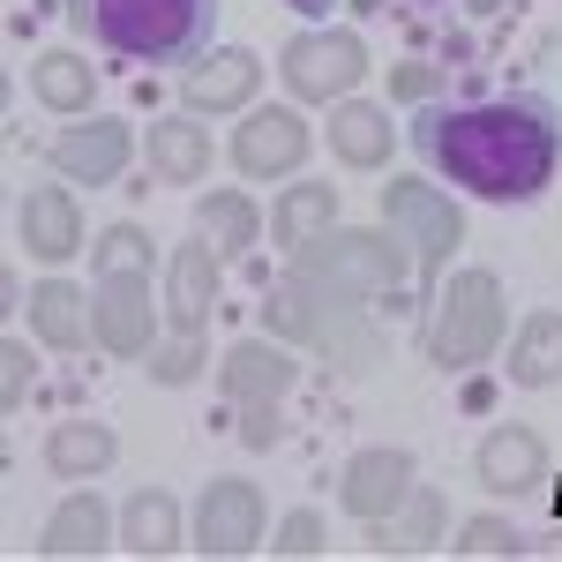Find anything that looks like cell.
<instances>
[{"label": "cell", "mask_w": 562, "mask_h": 562, "mask_svg": "<svg viewBox=\"0 0 562 562\" xmlns=\"http://www.w3.org/2000/svg\"><path fill=\"white\" fill-rule=\"evenodd\" d=\"M330 217H338V195H330L323 180H301V188L278 203V217H270V240H278V248H307V233L330 225Z\"/></svg>", "instance_id": "603a6c76"}, {"label": "cell", "mask_w": 562, "mask_h": 562, "mask_svg": "<svg viewBox=\"0 0 562 562\" xmlns=\"http://www.w3.org/2000/svg\"><path fill=\"white\" fill-rule=\"evenodd\" d=\"M113 450H121V442H113L105 420H60L53 442H45V465H53L60 480H83V473H105Z\"/></svg>", "instance_id": "2e32d148"}, {"label": "cell", "mask_w": 562, "mask_h": 562, "mask_svg": "<svg viewBox=\"0 0 562 562\" xmlns=\"http://www.w3.org/2000/svg\"><path fill=\"white\" fill-rule=\"evenodd\" d=\"M38 383V360H31V346L23 338H8V405H23V390Z\"/></svg>", "instance_id": "4316f807"}, {"label": "cell", "mask_w": 562, "mask_h": 562, "mask_svg": "<svg viewBox=\"0 0 562 562\" xmlns=\"http://www.w3.org/2000/svg\"><path fill=\"white\" fill-rule=\"evenodd\" d=\"M188 548H203V555H256L262 548V495L248 480H211Z\"/></svg>", "instance_id": "52a82bcc"}, {"label": "cell", "mask_w": 562, "mask_h": 562, "mask_svg": "<svg viewBox=\"0 0 562 562\" xmlns=\"http://www.w3.org/2000/svg\"><path fill=\"white\" fill-rule=\"evenodd\" d=\"M53 173L60 180H83V188H98V180H121V166H128V128L121 121H90V128H68L53 135Z\"/></svg>", "instance_id": "7c38bea8"}, {"label": "cell", "mask_w": 562, "mask_h": 562, "mask_svg": "<svg viewBox=\"0 0 562 562\" xmlns=\"http://www.w3.org/2000/svg\"><path fill=\"white\" fill-rule=\"evenodd\" d=\"M330 150H338L346 166H360V173H375V166L390 158L383 105H338V121H330Z\"/></svg>", "instance_id": "ffe728a7"}, {"label": "cell", "mask_w": 562, "mask_h": 562, "mask_svg": "<svg viewBox=\"0 0 562 562\" xmlns=\"http://www.w3.org/2000/svg\"><path fill=\"white\" fill-rule=\"evenodd\" d=\"M495 330H503V285L487 270H465L442 293V315H435V330H428V360L435 368H473L480 352L495 346Z\"/></svg>", "instance_id": "277c9868"}, {"label": "cell", "mask_w": 562, "mask_h": 562, "mask_svg": "<svg viewBox=\"0 0 562 562\" xmlns=\"http://www.w3.org/2000/svg\"><path fill=\"white\" fill-rule=\"evenodd\" d=\"M301 158H307V121H301V113H285V105L248 113L240 135H233V166H240L248 180H285Z\"/></svg>", "instance_id": "ba28073f"}, {"label": "cell", "mask_w": 562, "mask_h": 562, "mask_svg": "<svg viewBox=\"0 0 562 562\" xmlns=\"http://www.w3.org/2000/svg\"><path fill=\"white\" fill-rule=\"evenodd\" d=\"M195 225H203V240H217V256H248L262 240V217H256L248 195H203Z\"/></svg>", "instance_id": "44dd1931"}, {"label": "cell", "mask_w": 562, "mask_h": 562, "mask_svg": "<svg viewBox=\"0 0 562 562\" xmlns=\"http://www.w3.org/2000/svg\"><path fill=\"white\" fill-rule=\"evenodd\" d=\"M31 323H38V338L45 346H83V330H90V315H83V293L76 285H60V278H45L38 293H31Z\"/></svg>", "instance_id": "7402d4cb"}, {"label": "cell", "mask_w": 562, "mask_h": 562, "mask_svg": "<svg viewBox=\"0 0 562 562\" xmlns=\"http://www.w3.org/2000/svg\"><path fill=\"white\" fill-rule=\"evenodd\" d=\"M143 158H150V180L188 188V180L211 173V135H203V121L166 113V121H150V128H143Z\"/></svg>", "instance_id": "4fadbf2b"}, {"label": "cell", "mask_w": 562, "mask_h": 562, "mask_svg": "<svg viewBox=\"0 0 562 562\" xmlns=\"http://www.w3.org/2000/svg\"><path fill=\"white\" fill-rule=\"evenodd\" d=\"M211 301H217V248L188 240L173 256V330L180 338L150 360L158 383H188V375H195V338H203V323H211Z\"/></svg>", "instance_id": "5b68a950"}, {"label": "cell", "mask_w": 562, "mask_h": 562, "mask_svg": "<svg viewBox=\"0 0 562 562\" xmlns=\"http://www.w3.org/2000/svg\"><path fill=\"white\" fill-rule=\"evenodd\" d=\"M458 555H525V532L510 518H473L465 540H458Z\"/></svg>", "instance_id": "d4e9b609"}, {"label": "cell", "mask_w": 562, "mask_h": 562, "mask_svg": "<svg viewBox=\"0 0 562 562\" xmlns=\"http://www.w3.org/2000/svg\"><path fill=\"white\" fill-rule=\"evenodd\" d=\"M76 38L135 60V68H188L217 38V0H60Z\"/></svg>", "instance_id": "7a4b0ae2"}, {"label": "cell", "mask_w": 562, "mask_h": 562, "mask_svg": "<svg viewBox=\"0 0 562 562\" xmlns=\"http://www.w3.org/2000/svg\"><path fill=\"white\" fill-rule=\"evenodd\" d=\"M15 225H23V248H31L38 262H68L76 248H83V211H76V195H68L60 180L31 188L23 211H15Z\"/></svg>", "instance_id": "30bf717a"}, {"label": "cell", "mask_w": 562, "mask_h": 562, "mask_svg": "<svg viewBox=\"0 0 562 562\" xmlns=\"http://www.w3.org/2000/svg\"><path fill=\"white\" fill-rule=\"evenodd\" d=\"M503 375L518 390H548L562 383V315H532L518 330V346H510V360H503Z\"/></svg>", "instance_id": "9a60e30c"}, {"label": "cell", "mask_w": 562, "mask_h": 562, "mask_svg": "<svg viewBox=\"0 0 562 562\" xmlns=\"http://www.w3.org/2000/svg\"><path fill=\"white\" fill-rule=\"evenodd\" d=\"M225 383L240 390V397H256V390H262V397H278V390L293 383V360H285L278 346H256V338H248V346L233 352V368H225Z\"/></svg>", "instance_id": "cb8c5ba5"}, {"label": "cell", "mask_w": 562, "mask_h": 562, "mask_svg": "<svg viewBox=\"0 0 562 562\" xmlns=\"http://www.w3.org/2000/svg\"><path fill=\"white\" fill-rule=\"evenodd\" d=\"M270 548H278V555H323V510H293V518L278 525Z\"/></svg>", "instance_id": "484cf974"}, {"label": "cell", "mask_w": 562, "mask_h": 562, "mask_svg": "<svg viewBox=\"0 0 562 562\" xmlns=\"http://www.w3.org/2000/svg\"><path fill=\"white\" fill-rule=\"evenodd\" d=\"M121 548H128V555H173V548H188V540H180V503L166 495V487H150V495L128 503Z\"/></svg>", "instance_id": "e0dca14e"}, {"label": "cell", "mask_w": 562, "mask_h": 562, "mask_svg": "<svg viewBox=\"0 0 562 562\" xmlns=\"http://www.w3.org/2000/svg\"><path fill=\"white\" fill-rule=\"evenodd\" d=\"M256 76H262L256 53L225 45V53L203 60V68H188V105H195V113H225V105H240V98L256 90Z\"/></svg>", "instance_id": "5bb4252c"}, {"label": "cell", "mask_w": 562, "mask_h": 562, "mask_svg": "<svg viewBox=\"0 0 562 562\" xmlns=\"http://www.w3.org/2000/svg\"><path fill=\"white\" fill-rule=\"evenodd\" d=\"M31 90L53 113H83L90 98H98V68H90L83 53H38L31 60Z\"/></svg>", "instance_id": "ac0fdd59"}, {"label": "cell", "mask_w": 562, "mask_h": 562, "mask_svg": "<svg viewBox=\"0 0 562 562\" xmlns=\"http://www.w3.org/2000/svg\"><path fill=\"white\" fill-rule=\"evenodd\" d=\"M338 495H346L352 518H368V525L390 518L397 503H413V450H360L346 465V487Z\"/></svg>", "instance_id": "9c48e42d"}, {"label": "cell", "mask_w": 562, "mask_h": 562, "mask_svg": "<svg viewBox=\"0 0 562 562\" xmlns=\"http://www.w3.org/2000/svg\"><path fill=\"white\" fill-rule=\"evenodd\" d=\"M473 473H480V487H495V495H532V487L548 480V442L532 428H495L473 450Z\"/></svg>", "instance_id": "8fae6325"}, {"label": "cell", "mask_w": 562, "mask_h": 562, "mask_svg": "<svg viewBox=\"0 0 562 562\" xmlns=\"http://www.w3.org/2000/svg\"><path fill=\"white\" fill-rule=\"evenodd\" d=\"M38 548L45 555H98V548H105V503H98V495H68V503L45 518Z\"/></svg>", "instance_id": "d6986e66"}, {"label": "cell", "mask_w": 562, "mask_h": 562, "mask_svg": "<svg viewBox=\"0 0 562 562\" xmlns=\"http://www.w3.org/2000/svg\"><path fill=\"white\" fill-rule=\"evenodd\" d=\"M413 150L480 203H532L562 166V113L525 90L473 98V105H428L413 121Z\"/></svg>", "instance_id": "6da1fadb"}, {"label": "cell", "mask_w": 562, "mask_h": 562, "mask_svg": "<svg viewBox=\"0 0 562 562\" xmlns=\"http://www.w3.org/2000/svg\"><path fill=\"white\" fill-rule=\"evenodd\" d=\"M285 8H301V15H323V8H330V0H285Z\"/></svg>", "instance_id": "83f0119b"}, {"label": "cell", "mask_w": 562, "mask_h": 562, "mask_svg": "<svg viewBox=\"0 0 562 562\" xmlns=\"http://www.w3.org/2000/svg\"><path fill=\"white\" fill-rule=\"evenodd\" d=\"M143 270H150V240H143L135 225H113L105 248H98V293H105V307H98V338L121 352V360H135L143 338H150V307L135 315V301H143Z\"/></svg>", "instance_id": "3957f363"}, {"label": "cell", "mask_w": 562, "mask_h": 562, "mask_svg": "<svg viewBox=\"0 0 562 562\" xmlns=\"http://www.w3.org/2000/svg\"><path fill=\"white\" fill-rule=\"evenodd\" d=\"M278 76L293 98H346L368 76V45H360V31H301L278 53Z\"/></svg>", "instance_id": "8992f818"}]
</instances>
